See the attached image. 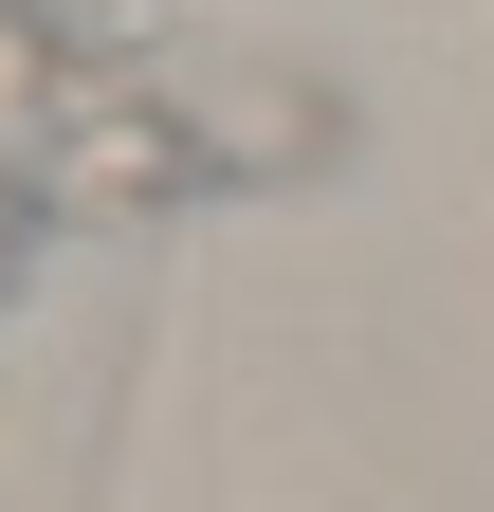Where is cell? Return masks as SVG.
I'll list each match as a JSON object with an SVG mask.
<instances>
[{
	"mask_svg": "<svg viewBox=\"0 0 494 512\" xmlns=\"http://www.w3.org/2000/svg\"><path fill=\"white\" fill-rule=\"evenodd\" d=\"M37 238H55V202H37L19 165H0V311H19V275H37Z\"/></svg>",
	"mask_w": 494,
	"mask_h": 512,
	"instance_id": "6da1fadb",
	"label": "cell"
}]
</instances>
